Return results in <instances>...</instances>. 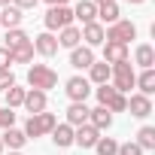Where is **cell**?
<instances>
[{
  "instance_id": "cell-1",
  "label": "cell",
  "mask_w": 155,
  "mask_h": 155,
  "mask_svg": "<svg viewBox=\"0 0 155 155\" xmlns=\"http://www.w3.org/2000/svg\"><path fill=\"white\" fill-rule=\"evenodd\" d=\"M28 85L37 88V91H49V88L58 85V73H55L49 64H34V67L28 70Z\"/></svg>"
},
{
  "instance_id": "cell-2",
  "label": "cell",
  "mask_w": 155,
  "mask_h": 155,
  "mask_svg": "<svg viewBox=\"0 0 155 155\" xmlns=\"http://www.w3.org/2000/svg\"><path fill=\"white\" fill-rule=\"evenodd\" d=\"M110 76L116 79V91L119 94H125V91H131L134 88V82H137V73H134V67H131V61H122V64H113L110 67Z\"/></svg>"
},
{
  "instance_id": "cell-3",
  "label": "cell",
  "mask_w": 155,
  "mask_h": 155,
  "mask_svg": "<svg viewBox=\"0 0 155 155\" xmlns=\"http://www.w3.org/2000/svg\"><path fill=\"white\" fill-rule=\"evenodd\" d=\"M134 37H137V25L134 21H122V18L104 31V43H122V46H128Z\"/></svg>"
},
{
  "instance_id": "cell-4",
  "label": "cell",
  "mask_w": 155,
  "mask_h": 155,
  "mask_svg": "<svg viewBox=\"0 0 155 155\" xmlns=\"http://www.w3.org/2000/svg\"><path fill=\"white\" fill-rule=\"evenodd\" d=\"M55 125H58V119H55L52 113H37V116L28 119V125H25V137H43V134H52Z\"/></svg>"
},
{
  "instance_id": "cell-5",
  "label": "cell",
  "mask_w": 155,
  "mask_h": 155,
  "mask_svg": "<svg viewBox=\"0 0 155 155\" xmlns=\"http://www.w3.org/2000/svg\"><path fill=\"white\" fill-rule=\"evenodd\" d=\"M97 101H101V107H107L110 113H125V107H128V97L119 94L113 85H101V88H97Z\"/></svg>"
},
{
  "instance_id": "cell-6",
  "label": "cell",
  "mask_w": 155,
  "mask_h": 155,
  "mask_svg": "<svg viewBox=\"0 0 155 155\" xmlns=\"http://www.w3.org/2000/svg\"><path fill=\"white\" fill-rule=\"evenodd\" d=\"M73 25V9H67V6H49V12H46V28H49V34L52 31H64V28H70Z\"/></svg>"
},
{
  "instance_id": "cell-7",
  "label": "cell",
  "mask_w": 155,
  "mask_h": 155,
  "mask_svg": "<svg viewBox=\"0 0 155 155\" xmlns=\"http://www.w3.org/2000/svg\"><path fill=\"white\" fill-rule=\"evenodd\" d=\"M64 91H67V97H70L73 104H85V97L91 94V82L85 79V76H70Z\"/></svg>"
},
{
  "instance_id": "cell-8",
  "label": "cell",
  "mask_w": 155,
  "mask_h": 155,
  "mask_svg": "<svg viewBox=\"0 0 155 155\" xmlns=\"http://www.w3.org/2000/svg\"><path fill=\"white\" fill-rule=\"evenodd\" d=\"M97 140H101V131H94L91 125L73 128V143H76V146H82V149H94Z\"/></svg>"
},
{
  "instance_id": "cell-9",
  "label": "cell",
  "mask_w": 155,
  "mask_h": 155,
  "mask_svg": "<svg viewBox=\"0 0 155 155\" xmlns=\"http://www.w3.org/2000/svg\"><path fill=\"white\" fill-rule=\"evenodd\" d=\"M94 64V49H88V46H76L73 52H70V67H76V70H88Z\"/></svg>"
},
{
  "instance_id": "cell-10",
  "label": "cell",
  "mask_w": 155,
  "mask_h": 155,
  "mask_svg": "<svg viewBox=\"0 0 155 155\" xmlns=\"http://www.w3.org/2000/svg\"><path fill=\"white\" fill-rule=\"evenodd\" d=\"M34 49L43 55V58H52V55H58V37L55 34H40V37H34Z\"/></svg>"
},
{
  "instance_id": "cell-11",
  "label": "cell",
  "mask_w": 155,
  "mask_h": 155,
  "mask_svg": "<svg viewBox=\"0 0 155 155\" xmlns=\"http://www.w3.org/2000/svg\"><path fill=\"white\" fill-rule=\"evenodd\" d=\"M31 116L37 113H46V91H37V88H28L25 91V104H21Z\"/></svg>"
},
{
  "instance_id": "cell-12",
  "label": "cell",
  "mask_w": 155,
  "mask_h": 155,
  "mask_svg": "<svg viewBox=\"0 0 155 155\" xmlns=\"http://www.w3.org/2000/svg\"><path fill=\"white\" fill-rule=\"evenodd\" d=\"M125 110H131V116H137V119H146V116H152V101L146 94H131Z\"/></svg>"
},
{
  "instance_id": "cell-13",
  "label": "cell",
  "mask_w": 155,
  "mask_h": 155,
  "mask_svg": "<svg viewBox=\"0 0 155 155\" xmlns=\"http://www.w3.org/2000/svg\"><path fill=\"white\" fill-rule=\"evenodd\" d=\"M88 107L85 104H70V110H67V125L70 128H82V125H88Z\"/></svg>"
},
{
  "instance_id": "cell-14",
  "label": "cell",
  "mask_w": 155,
  "mask_h": 155,
  "mask_svg": "<svg viewBox=\"0 0 155 155\" xmlns=\"http://www.w3.org/2000/svg\"><path fill=\"white\" fill-rule=\"evenodd\" d=\"M104 61H107V64H122V61H128V46H122V43H104Z\"/></svg>"
},
{
  "instance_id": "cell-15",
  "label": "cell",
  "mask_w": 155,
  "mask_h": 155,
  "mask_svg": "<svg viewBox=\"0 0 155 155\" xmlns=\"http://www.w3.org/2000/svg\"><path fill=\"white\" fill-rule=\"evenodd\" d=\"M88 125H91L94 131H107V128L113 125V113H110L107 107H97V110L88 113Z\"/></svg>"
},
{
  "instance_id": "cell-16",
  "label": "cell",
  "mask_w": 155,
  "mask_h": 155,
  "mask_svg": "<svg viewBox=\"0 0 155 155\" xmlns=\"http://www.w3.org/2000/svg\"><path fill=\"white\" fill-rule=\"evenodd\" d=\"M82 40H85V46H88V49L101 46V43H104V25H101V21L85 25V28H82Z\"/></svg>"
},
{
  "instance_id": "cell-17",
  "label": "cell",
  "mask_w": 155,
  "mask_h": 155,
  "mask_svg": "<svg viewBox=\"0 0 155 155\" xmlns=\"http://www.w3.org/2000/svg\"><path fill=\"white\" fill-rule=\"evenodd\" d=\"M73 18H79L82 25H91V21L97 18V6L91 3V0H79L76 9H73Z\"/></svg>"
},
{
  "instance_id": "cell-18",
  "label": "cell",
  "mask_w": 155,
  "mask_h": 155,
  "mask_svg": "<svg viewBox=\"0 0 155 155\" xmlns=\"http://www.w3.org/2000/svg\"><path fill=\"white\" fill-rule=\"evenodd\" d=\"M79 40H82V31L79 28H64V31H58V46H64V49H76L79 46Z\"/></svg>"
},
{
  "instance_id": "cell-19",
  "label": "cell",
  "mask_w": 155,
  "mask_h": 155,
  "mask_svg": "<svg viewBox=\"0 0 155 155\" xmlns=\"http://www.w3.org/2000/svg\"><path fill=\"white\" fill-rule=\"evenodd\" d=\"M21 18H25V15H21V9H18V6H12V3H9V6H3V12H0V25H3L6 31L18 28V25H21Z\"/></svg>"
},
{
  "instance_id": "cell-20",
  "label": "cell",
  "mask_w": 155,
  "mask_h": 155,
  "mask_svg": "<svg viewBox=\"0 0 155 155\" xmlns=\"http://www.w3.org/2000/svg\"><path fill=\"white\" fill-rule=\"evenodd\" d=\"M52 143L61 146V149L73 146V128H70V125H55V128H52Z\"/></svg>"
},
{
  "instance_id": "cell-21",
  "label": "cell",
  "mask_w": 155,
  "mask_h": 155,
  "mask_svg": "<svg viewBox=\"0 0 155 155\" xmlns=\"http://www.w3.org/2000/svg\"><path fill=\"white\" fill-rule=\"evenodd\" d=\"M134 61H137L143 70H152V64H155V49H152L149 43L137 46V52H134Z\"/></svg>"
},
{
  "instance_id": "cell-22",
  "label": "cell",
  "mask_w": 155,
  "mask_h": 155,
  "mask_svg": "<svg viewBox=\"0 0 155 155\" xmlns=\"http://www.w3.org/2000/svg\"><path fill=\"white\" fill-rule=\"evenodd\" d=\"M88 76H91L88 82H97V85H107V79H110V64H107V61H94V64L88 67Z\"/></svg>"
},
{
  "instance_id": "cell-23",
  "label": "cell",
  "mask_w": 155,
  "mask_h": 155,
  "mask_svg": "<svg viewBox=\"0 0 155 155\" xmlns=\"http://www.w3.org/2000/svg\"><path fill=\"white\" fill-rule=\"evenodd\" d=\"M3 146H9V149H21L25 143H28V137H25V131H18V128H6L3 131Z\"/></svg>"
},
{
  "instance_id": "cell-24",
  "label": "cell",
  "mask_w": 155,
  "mask_h": 155,
  "mask_svg": "<svg viewBox=\"0 0 155 155\" xmlns=\"http://www.w3.org/2000/svg\"><path fill=\"white\" fill-rule=\"evenodd\" d=\"M134 85H140V94L152 97V91H155V70H143V73L137 76V82H134Z\"/></svg>"
},
{
  "instance_id": "cell-25",
  "label": "cell",
  "mask_w": 155,
  "mask_h": 155,
  "mask_svg": "<svg viewBox=\"0 0 155 155\" xmlns=\"http://www.w3.org/2000/svg\"><path fill=\"white\" fill-rule=\"evenodd\" d=\"M25 43H31V37H28L21 28H12V31H6V46H3V49L12 52V49H18V46H25Z\"/></svg>"
},
{
  "instance_id": "cell-26",
  "label": "cell",
  "mask_w": 155,
  "mask_h": 155,
  "mask_svg": "<svg viewBox=\"0 0 155 155\" xmlns=\"http://www.w3.org/2000/svg\"><path fill=\"white\" fill-rule=\"evenodd\" d=\"M119 15H122V12H119V6H116V3L97 6V18H101L104 25H116V21H119Z\"/></svg>"
},
{
  "instance_id": "cell-27",
  "label": "cell",
  "mask_w": 155,
  "mask_h": 155,
  "mask_svg": "<svg viewBox=\"0 0 155 155\" xmlns=\"http://www.w3.org/2000/svg\"><path fill=\"white\" fill-rule=\"evenodd\" d=\"M9 55H12V64H28V61H34V43H25V46L12 49Z\"/></svg>"
},
{
  "instance_id": "cell-28",
  "label": "cell",
  "mask_w": 155,
  "mask_h": 155,
  "mask_svg": "<svg viewBox=\"0 0 155 155\" xmlns=\"http://www.w3.org/2000/svg\"><path fill=\"white\" fill-rule=\"evenodd\" d=\"M137 146L146 152V149H155V128H149V125H143L140 128V134H137Z\"/></svg>"
},
{
  "instance_id": "cell-29",
  "label": "cell",
  "mask_w": 155,
  "mask_h": 155,
  "mask_svg": "<svg viewBox=\"0 0 155 155\" xmlns=\"http://www.w3.org/2000/svg\"><path fill=\"white\" fill-rule=\"evenodd\" d=\"M21 104H25V88H18V85L6 88V107L15 110V107H21Z\"/></svg>"
},
{
  "instance_id": "cell-30",
  "label": "cell",
  "mask_w": 155,
  "mask_h": 155,
  "mask_svg": "<svg viewBox=\"0 0 155 155\" xmlns=\"http://www.w3.org/2000/svg\"><path fill=\"white\" fill-rule=\"evenodd\" d=\"M94 149H97V155H116V152H119V143H116L113 137H101V140L94 143Z\"/></svg>"
},
{
  "instance_id": "cell-31",
  "label": "cell",
  "mask_w": 155,
  "mask_h": 155,
  "mask_svg": "<svg viewBox=\"0 0 155 155\" xmlns=\"http://www.w3.org/2000/svg\"><path fill=\"white\" fill-rule=\"evenodd\" d=\"M12 125H15V113H12L9 107H6V110H0V128L6 131V128H12Z\"/></svg>"
},
{
  "instance_id": "cell-32",
  "label": "cell",
  "mask_w": 155,
  "mask_h": 155,
  "mask_svg": "<svg viewBox=\"0 0 155 155\" xmlns=\"http://www.w3.org/2000/svg\"><path fill=\"white\" fill-rule=\"evenodd\" d=\"M116 155H143V149H140L137 143H131V140H128V143H122V146H119V152H116Z\"/></svg>"
},
{
  "instance_id": "cell-33",
  "label": "cell",
  "mask_w": 155,
  "mask_h": 155,
  "mask_svg": "<svg viewBox=\"0 0 155 155\" xmlns=\"http://www.w3.org/2000/svg\"><path fill=\"white\" fill-rule=\"evenodd\" d=\"M15 85V76H12V70H0V88H12Z\"/></svg>"
},
{
  "instance_id": "cell-34",
  "label": "cell",
  "mask_w": 155,
  "mask_h": 155,
  "mask_svg": "<svg viewBox=\"0 0 155 155\" xmlns=\"http://www.w3.org/2000/svg\"><path fill=\"white\" fill-rule=\"evenodd\" d=\"M9 64H12V55H9V49H0V70H9Z\"/></svg>"
},
{
  "instance_id": "cell-35",
  "label": "cell",
  "mask_w": 155,
  "mask_h": 155,
  "mask_svg": "<svg viewBox=\"0 0 155 155\" xmlns=\"http://www.w3.org/2000/svg\"><path fill=\"white\" fill-rule=\"evenodd\" d=\"M37 3H40V0H12V6H18L21 12H25V9H34Z\"/></svg>"
},
{
  "instance_id": "cell-36",
  "label": "cell",
  "mask_w": 155,
  "mask_h": 155,
  "mask_svg": "<svg viewBox=\"0 0 155 155\" xmlns=\"http://www.w3.org/2000/svg\"><path fill=\"white\" fill-rule=\"evenodd\" d=\"M49 6H67V0H46Z\"/></svg>"
},
{
  "instance_id": "cell-37",
  "label": "cell",
  "mask_w": 155,
  "mask_h": 155,
  "mask_svg": "<svg viewBox=\"0 0 155 155\" xmlns=\"http://www.w3.org/2000/svg\"><path fill=\"white\" fill-rule=\"evenodd\" d=\"M94 6H107V3H116V0H91Z\"/></svg>"
},
{
  "instance_id": "cell-38",
  "label": "cell",
  "mask_w": 155,
  "mask_h": 155,
  "mask_svg": "<svg viewBox=\"0 0 155 155\" xmlns=\"http://www.w3.org/2000/svg\"><path fill=\"white\" fill-rule=\"evenodd\" d=\"M125 3H134V6H137V3H146V0H125Z\"/></svg>"
},
{
  "instance_id": "cell-39",
  "label": "cell",
  "mask_w": 155,
  "mask_h": 155,
  "mask_svg": "<svg viewBox=\"0 0 155 155\" xmlns=\"http://www.w3.org/2000/svg\"><path fill=\"white\" fill-rule=\"evenodd\" d=\"M9 3H12V0H0V6H9Z\"/></svg>"
},
{
  "instance_id": "cell-40",
  "label": "cell",
  "mask_w": 155,
  "mask_h": 155,
  "mask_svg": "<svg viewBox=\"0 0 155 155\" xmlns=\"http://www.w3.org/2000/svg\"><path fill=\"white\" fill-rule=\"evenodd\" d=\"M0 155H3V140H0Z\"/></svg>"
},
{
  "instance_id": "cell-41",
  "label": "cell",
  "mask_w": 155,
  "mask_h": 155,
  "mask_svg": "<svg viewBox=\"0 0 155 155\" xmlns=\"http://www.w3.org/2000/svg\"><path fill=\"white\" fill-rule=\"evenodd\" d=\"M9 155H21V152H9Z\"/></svg>"
}]
</instances>
